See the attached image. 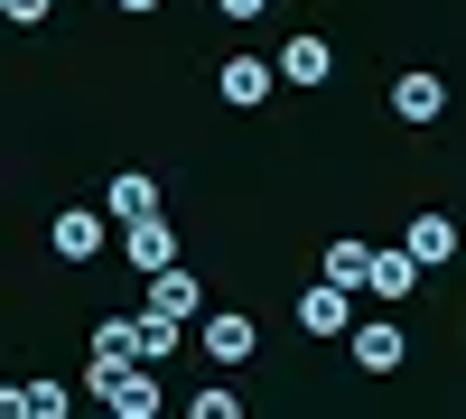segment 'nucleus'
<instances>
[{
	"mask_svg": "<svg viewBox=\"0 0 466 419\" xmlns=\"http://www.w3.org/2000/svg\"><path fill=\"white\" fill-rule=\"evenodd\" d=\"M270 75H280V85H327V75H336V47H327L318 28H299V37H280V65H270Z\"/></svg>",
	"mask_w": 466,
	"mask_h": 419,
	"instance_id": "f257e3e1",
	"label": "nucleus"
},
{
	"mask_svg": "<svg viewBox=\"0 0 466 419\" xmlns=\"http://www.w3.org/2000/svg\"><path fill=\"white\" fill-rule=\"evenodd\" d=\"M299 326H308V335H345V326H355V289H336V280H318V289L299 298Z\"/></svg>",
	"mask_w": 466,
	"mask_h": 419,
	"instance_id": "f03ea898",
	"label": "nucleus"
},
{
	"mask_svg": "<svg viewBox=\"0 0 466 419\" xmlns=\"http://www.w3.org/2000/svg\"><path fill=\"white\" fill-rule=\"evenodd\" d=\"M401 252L420 261V271H448V261H457V224H448V214H410Z\"/></svg>",
	"mask_w": 466,
	"mask_h": 419,
	"instance_id": "7ed1b4c3",
	"label": "nucleus"
},
{
	"mask_svg": "<svg viewBox=\"0 0 466 419\" xmlns=\"http://www.w3.org/2000/svg\"><path fill=\"white\" fill-rule=\"evenodd\" d=\"M103 401H112V419H159V410H168V401H159V383H149L140 364H122V373H112V383H103Z\"/></svg>",
	"mask_w": 466,
	"mask_h": 419,
	"instance_id": "20e7f679",
	"label": "nucleus"
},
{
	"mask_svg": "<svg viewBox=\"0 0 466 419\" xmlns=\"http://www.w3.org/2000/svg\"><path fill=\"white\" fill-rule=\"evenodd\" d=\"M345 335H355V364H364V373H401V354H410V335H401V326H382V317H373V326L355 317Z\"/></svg>",
	"mask_w": 466,
	"mask_h": 419,
	"instance_id": "39448f33",
	"label": "nucleus"
},
{
	"mask_svg": "<svg viewBox=\"0 0 466 419\" xmlns=\"http://www.w3.org/2000/svg\"><path fill=\"white\" fill-rule=\"evenodd\" d=\"M122 252H131V271H168V261H177V234H168L159 214H131V243H122Z\"/></svg>",
	"mask_w": 466,
	"mask_h": 419,
	"instance_id": "423d86ee",
	"label": "nucleus"
},
{
	"mask_svg": "<svg viewBox=\"0 0 466 419\" xmlns=\"http://www.w3.org/2000/svg\"><path fill=\"white\" fill-rule=\"evenodd\" d=\"M252 345H261V335H252L243 308H215V317H206V354H215V364H243Z\"/></svg>",
	"mask_w": 466,
	"mask_h": 419,
	"instance_id": "0eeeda50",
	"label": "nucleus"
},
{
	"mask_svg": "<svg viewBox=\"0 0 466 419\" xmlns=\"http://www.w3.org/2000/svg\"><path fill=\"white\" fill-rule=\"evenodd\" d=\"M364 289L373 298H410L420 289V261L410 252H364Z\"/></svg>",
	"mask_w": 466,
	"mask_h": 419,
	"instance_id": "6e6552de",
	"label": "nucleus"
},
{
	"mask_svg": "<svg viewBox=\"0 0 466 419\" xmlns=\"http://www.w3.org/2000/svg\"><path fill=\"white\" fill-rule=\"evenodd\" d=\"M149 308H159V317H197V308H206V289L168 261V271H149Z\"/></svg>",
	"mask_w": 466,
	"mask_h": 419,
	"instance_id": "1a4fd4ad",
	"label": "nucleus"
},
{
	"mask_svg": "<svg viewBox=\"0 0 466 419\" xmlns=\"http://www.w3.org/2000/svg\"><path fill=\"white\" fill-rule=\"evenodd\" d=\"M392 112H401V122H439V112H448V85H439V75H401V85H392Z\"/></svg>",
	"mask_w": 466,
	"mask_h": 419,
	"instance_id": "9d476101",
	"label": "nucleus"
},
{
	"mask_svg": "<svg viewBox=\"0 0 466 419\" xmlns=\"http://www.w3.org/2000/svg\"><path fill=\"white\" fill-rule=\"evenodd\" d=\"M103 214H122V224H131V214H159V186H149L140 168H122V177L103 186Z\"/></svg>",
	"mask_w": 466,
	"mask_h": 419,
	"instance_id": "9b49d317",
	"label": "nucleus"
},
{
	"mask_svg": "<svg viewBox=\"0 0 466 419\" xmlns=\"http://www.w3.org/2000/svg\"><path fill=\"white\" fill-rule=\"evenodd\" d=\"M56 252H66V261H94V252H103V214L66 205V214H56Z\"/></svg>",
	"mask_w": 466,
	"mask_h": 419,
	"instance_id": "f8f14e48",
	"label": "nucleus"
},
{
	"mask_svg": "<svg viewBox=\"0 0 466 419\" xmlns=\"http://www.w3.org/2000/svg\"><path fill=\"white\" fill-rule=\"evenodd\" d=\"M215 85H224V103H261V94H270V85H280V75H270V65H261V56H233V65H224V75H215Z\"/></svg>",
	"mask_w": 466,
	"mask_h": 419,
	"instance_id": "ddd939ff",
	"label": "nucleus"
},
{
	"mask_svg": "<svg viewBox=\"0 0 466 419\" xmlns=\"http://www.w3.org/2000/svg\"><path fill=\"white\" fill-rule=\"evenodd\" d=\"M187 419H243V392H224V383L187 392Z\"/></svg>",
	"mask_w": 466,
	"mask_h": 419,
	"instance_id": "4468645a",
	"label": "nucleus"
},
{
	"mask_svg": "<svg viewBox=\"0 0 466 419\" xmlns=\"http://www.w3.org/2000/svg\"><path fill=\"white\" fill-rule=\"evenodd\" d=\"M75 401H66V383H28L19 392V419H66Z\"/></svg>",
	"mask_w": 466,
	"mask_h": 419,
	"instance_id": "2eb2a0df",
	"label": "nucleus"
},
{
	"mask_svg": "<svg viewBox=\"0 0 466 419\" xmlns=\"http://www.w3.org/2000/svg\"><path fill=\"white\" fill-rule=\"evenodd\" d=\"M327 280H336V289H364V243H336V252H327Z\"/></svg>",
	"mask_w": 466,
	"mask_h": 419,
	"instance_id": "dca6fc26",
	"label": "nucleus"
},
{
	"mask_svg": "<svg viewBox=\"0 0 466 419\" xmlns=\"http://www.w3.org/2000/svg\"><path fill=\"white\" fill-rule=\"evenodd\" d=\"M0 19H10V28H37V19H47V0H0Z\"/></svg>",
	"mask_w": 466,
	"mask_h": 419,
	"instance_id": "f3484780",
	"label": "nucleus"
},
{
	"mask_svg": "<svg viewBox=\"0 0 466 419\" xmlns=\"http://www.w3.org/2000/svg\"><path fill=\"white\" fill-rule=\"evenodd\" d=\"M215 10H224V19H261L270 0H215Z\"/></svg>",
	"mask_w": 466,
	"mask_h": 419,
	"instance_id": "a211bd4d",
	"label": "nucleus"
},
{
	"mask_svg": "<svg viewBox=\"0 0 466 419\" xmlns=\"http://www.w3.org/2000/svg\"><path fill=\"white\" fill-rule=\"evenodd\" d=\"M122 10H131V19H149V10H159V0H122Z\"/></svg>",
	"mask_w": 466,
	"mask_h": 419,
	"instance_id": "6ab92c4d",
	"label": "nucleus"
}]
</instances>
